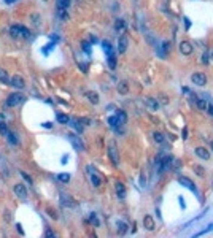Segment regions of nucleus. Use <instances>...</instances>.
<instances>
[{"label": "nucleus", "mask_w": 213, "mask_h": 238, "mask_svg": "<svg viewBox=\"0 0 213 238\" xmlns=\"http://www.w3.org/2000/svg\"><path fill=\"white\" fill-rule=\"evenodd\" d=\"M145 183H146V180H145V175H142V180H140V184H142V186H145Z\"/></svg>", "instance_id": "56"}, {"label": "nucleus", "mask_w": 213, "mask_h": 238, "mask_svg": "<svg viewBox=\"0 0 213 238\" xmlns=\"http://www.w3.org/2000/svg\"><path fill=\"white\" fill-rule=\"evenodd\" d=\"M181 92H184V94H189L191 91H189V88H188V86H183V88H181Z\"/></svg>", "instance_id": "52"}, {"label": "nucleus", "mask_w": 213, "mask_h": 238, "mask_svg": "<svg viewBox=\"0 0 213 238\" xmlns=\"http://www.w3.org/2000/svg\"><path fill=\"white\" fill-rule=\"evenodd\" d=\"M194 172H196V173H197V175L201 176V178H202L203 175H205V172H203V168H202L201 165H196V167H194Z\"/></svg>", "instance_id": "41"}, {"label": "nucleus", "mask_w": 213, "mask_h": 238, "mask_svg": "<svg viewBox=\"0 0 213 238\" xmlns=\"http://www.w3.org/2000/svg\"><path fill=\"white\" fill-rule=\"evenodd\" d=\"M49 38L53 40V42H56V43L59 42V40H61V38H59V35H54V34H53V35H49Z\"/></svg>", "instance_id": "51"}, {"label": "nucleus", "mask_w": 213, "mask_h": 238, "mask_svg": "<svg viewBox=\"0 0 213 238\" xmlns=\"http://www.w3.org/2000/svg\"><path fill=\"white\" fill-rule=\"evenodd\" d=\"M10 83H11V86H13V88H16V89H24V86H26L24 80H22V76H18V75L11 76Z\"/></svg>", "instance_id": "9"}, {"label": "nucleus", "mask_w": 213, "mask_h": 238, "mask_svg": "<svg viewBox=\"0 0 213 238\" xmlns=\"http://www.w3.org/2000/svg\"><path fill=\"white\" fill-rule=\"evenodd\" d=\"M205 110H207V113L213 118V105H212V103H207V108H205Z\"/></svg>", "instance_id": "49"}, {"label": "nucleus", "mask_w": 213, "mask_h": 238, "mask_svg": "<svg viewBox=\"0 0 213 238\" xmlns=\"http://www.w3.org/2000/svg\"><path fill=\"white\" fill-rule=\"evenodd\" d=\"M46 211H48V213L51 214V218H53V219H57V218H59L57 211H53V210H51V208H48V210H46Z\"/></svg>", "instance_id": "46"}, {"label": "nucleus", "mask_w": 213, "mask_h": 238, "mask_svg": "<svg viewBox=\"0 0 213 238\" xmlns=\"http://www.w3.org/2000/svg\"><path fill=\"white\" fill-rule=\"evenodd\" d=\"M108 67L112 68V70H115V68H116V57L115 56H108Z\"/></svg>", "instance_id": "33"}, {"label": "nucleus", "mask_w": 213, "mask_h": 238, "mask_svg": "<svg viewBox=\"0 0 213 238\" xmlns=\"http://www.w3.org/2000/svg\"><path fill=\"white\" fill-rule=\"evenodd\" d=\"M143 227H145L146 230H150V232L154 230V219H153V216L146 214V216L143 218Z\"/></svg>", "instance_id": "10"}, {"label": "nucleus", "mask_w": 213, "mask_h": 238, "mask_svg": "<svg viewBox=\"0 0 213 238\" xmlns=\"http://www.w3.org/2000/svg\"><path fill=\"white\" fill-rule=\"evenodd\" d=\"M108 124L112 126V127H116V126H119V121H118L116 114H115V116H110V118H108Z\"/></svg>", "instance_id": "34"}, {"label": "nucleus", "mask_w": 213, "mask_h": 238, "mask_svg": "<svg viewBox=\"0 0 213 238\" xmlns=\"http://www.w3.org/2000/svg\"><path fill=\"white\" fill-rule=\"evenodd\" d=\"M194 153H196L197 157L203 159V161H208V159H210V153H208L205 148H202V146H197V148L194 149Z\"/></svg>", "instance_id": "11"}, {"label": "nucleus", "mask_w": 213, "mask_h": 238, "mask_svg": "<svg viewBox=\"0 0 213 238\" xmlns=\"http://www.w3.org/2000/svg\"><path fill=\"white\" fill-rule=\"evenodd\" d=\"M19 173H21V176L24 178V180H26L27 183H30V184H32V178H30L29 175H27V173H24V172H19Z\"/></svg>", "instance_id": "47"}, {"label": "nucleus", "mask_w": 213, "mask_h": 238, "mask_svg": "<svg viewBox=\"0 0 213 238\" xmlns=\"http://www.w3.org/2000/svg\"><path fill=\"white\" fill-rule=\"evenodd\" d=\"M212 59H213V51H212Z\"/></svg>", "instance_id": "60"}, {"label": "nucleus", "mask_w": 213, "mask_h": 238, "mask_svg": "<svg viewBox=\"0 0 213 238\" xmlns=\"http://www.w3.org/2000/svg\"><path fill=\"white\" fill-rule=\"evenodd\" d=\"M153 138H154V141L157 145H162L165 141V137H164L162 132H154V134H153Z\"/></svg>", "instance_id": "21"}, {"label": "nucleus", "mask_w": 213, "mask_h": 238, "mask_svg": "<svg viewBox=\"0 0 213 238\" xmlns=\"http://www.w3.org/2000/svg\"><path fill=\"white\" fill-rule=\"evenodd\" d=\"M16 229L19 230V233H21V235H24V230H22V226H21V224H16Z\"/></svg>", "instance_id": "53"}, {"label": "nucleus", "mask_w": 213, "mask_h": 238, "mask_svg": "<svg viewBox=\"0 0 213 238\" xmlns=\"http://www.w3.org/2000/svg\"><path fill=\"white\" fill-rule=\"evenodd\" d=\"M183 21H184V24H186V26H184V29H186V30H189V29H191V21H189L186 16L183 18Z\"/></svg>", "instance_id": "48"}, {"label": "nucleus", "mask_w": 213, "mask_h": 238, "mask_svg": "<svg viewBox=\"0 0 213 238\" xmlns=\"http://www.w3.org/2000/svg\"><path fill=\"white\" fill-rule=\"evenodd\" d=\"M10 35L13 38H19L21 37V30H19V24H13L10 29Z\"/></svg>", "instance_id": "19"}, {"label": "nucleus", "mask_w": 213, "mask_h": 238, "mask_svg": "<svg viewBox=\"0 0 213 238\" xmlns=\"http://www.w3.org/2000/svg\"><path fill=\"white\" fill-rule=\"evenodd\" d=\"M210 64V54H208V51H205L202 54V65H208Z\"/></svg>", "instance_id": "37"}, {"label": "nucleus", "mask_w": 213, "mask_h": 238, "mask_svg": "<svg viewBox=\"0 0 213 238\" xmlns=\"http://www.w3.org/2000/svg\"><path fill=\"white\" fill-rule=\"evenodd\" d=\"M0 81H2V83H10V78H8V73L3 70V68H0Z\"/></svg>", "instance_id": "28"}, {"label": "nucleus", "mask_w": 213, "mask_h": 238, "mask_svg": "<svg viewBox=\"0 0 213 238\" xmlns=\"http://www.w3.org/2000/svg\"><path fill=\"white\" fill-rule=\"evenodd\" d=\"M68 121H70V119H68L67 114H62V113L57 114V122H61V124H68Z\"/></svg>", "instance_id": "30"}, {"label": "nucleus", "mask_w": 213, "mask_h": 238, "mask_svg": "<svg viewBox=\"0 0 213 238\" xmlns=\"http://www.w3.org/2000/svg\"><path fill=\"white\" fill-rule=\"evenodd\" d=\"M68 124H70L76 132H80V134H81L83 130H84V126H83L81 122H80V119H70V121H68Z\"/></svg>", "instance_id": "15"}, {"label": "nucleus", "mask_w": 213, "mask_h": 238, "mask_svg": "<svg viewBox=\"0 0 213 238\" xmlns=\"http://www.w3.org/2000/svg\"><path fill=\"white\" fill-rule=\"evenodd\" d=\"M59 199H61V203L64 207H70V208L75 207V200H73L70 195H67L65 192H61V197H59Z\"/></svg>", "instance_id": "8"}, {"label": "nucleus", "mask_w": 213, "mask_h": 238, "mask_svg": "<svg viewBox=\"0 0 213 238\" xmlns=\"http://www.w3.org/2000/svg\"><path fill=\"white\" fill-rule=\"evenodd\" d=\"M127 46H129V38L127 35H121L118 40V53L119 54H124L127 51Z\"/></svg>", "instance_id": "6"}, {"label": "nucleus", "mask_w": 213, "mask_h": 238, "mask_svg": "<svg viewBox=\"0 0 213 238\" xmlns=\"http://www.w3.org/2000/svg\"><path fill=\"white\" fill-rule=\"evenodd\" d=\"M24 95L19 94V92H13L8 95V99H7V107H18L19 103L24 102Z\"/></svg>", "instance_id": "2"}, {"label": "nucleus", "mask_w": 213, "mask_h": 238, "mask_svg": "<svg viewBox=\"0 0 213 238\" xmlns=\"http://www.w3.org/2000/svg\"><path fill=\"white\" fill-rule=\"evenodd\" d=\"M208 232H213V224H210V226H207L203 230H201V232H197L194 237H201V235H205V233H208Z\"/></svg>", "instance_id": "32"}, {"label": "nucleus", "mask_w": 213, "mask_h": 238, "mask_svg": "<svg viewBox=\"0 0 213 238\" xmlns=\"http://www.w3.org/2000/svg\"><path fill=\"white\" fill-rule=\"evenodd\" d=\"M70 0H57V10H67L70 7Z\"/></svg>", "instance_id": "25"}, {"label": "nucleus", "mask_w": 213, "mask_h": 238, "mask_svg": "<svg viewBox=\"0 0 213 238\" xmlns=\"http://www.w3.org/2000/svg\"><path fill=\"white\" fill-rule=\"evenodd\" d=\"M116 118L119 121V126H123V124H126V122H127V114H126L124 110H116Z\"/></svg>", "instance_id": "18"}, {"label": "nucleus", "mask_w": 213, "mask_h": 238, "mask_svg": "<svg viewBox=\"0 0 213 238\" xmlns=\"http://www.w3.org/2000/svg\"><path fill=\"white\" fill-rule=\"evenodd\" d=\"M57 15H59V18H61V19H67V18H68L67 10H57Z\"/></svg>", "instance_id": "42"}, {"label": "nucleus", "mask_w": 213, "mask_h": 238, "mask_svg": "<svg viewBox=\"0 0 213 238\" xmlns=\"http://www.w3.org/2000/svg\"><path fill=\"white\" fill-rule=\"evenodd\" d=\"M178 183H180V184H181L183 187H186V189H189L191 192H194V194H197V187H196V184H194L191 180H189V178L181 176V178L178 180Z\"/></svg>", "instance_id": "5"}, {"label": "nucleus", "mask_w": 213, "mask_h": 238, "mask_svg": "<svg viewBox=\"0 0 213 238\" xmlns=\"http://www.w3.org/2000/svg\"><path fill=\"white\" fill-rule=\"evenodd\" d=\"M212 149H213V143H212Z\"/></svg>", "instance_id": "61"}, {"label": "nucleus", "mask_w": 213, "mask_h": 238, "mask_svg": "<svg viewBox=\"0 0 213 238\" xmlns=\"http://www.w3.org/2000/svg\"><path fill=\"white\" fill-rule=\"evenodd\" d=\"M43 127H45V129H51V122H45Z\"/></svg>", "instance_id": "57"}, {"label": "nucleus", "mask_w": 213, "mask_h": 238, "mask_svg": "<svg viewBox=\"0 0 213 238\" xmlns=\"http://www.w3.org/2000/svg\"><path fill=\"white\" fill-rule=\"evenodd\" d=\"M89 222L92 224V226H95V227L100 226V222H99V219H97V214H95V213H91V214H89Z\"/></svg>", "instance_id": "29"}, {"label": "nucleus", "mask_w": 213, "mask_h": 238, "mask_svg": "<svg viewBox=\"0 0 213 238\" xmlns=\"http://www.w3.org/2000/svg\"><path fill=\"white\" fill-rule=\"evenodd\" d=\"M15 194L19 197V199H26L27 197V189L24 184H21V183H18V184L15 186Z\"/></svg>", "instance_id": "12"}, {"label": "nucleus", "mask_w": 213, "mask_h": 238, "mask_svg": "<svg viewBox=\"0 0 213 238\" xmlns=\"http://www.w3.org/2000/svg\"><path fill=\"white\" fill-rule=\"evenodd\" d=\"M108 157H110V161H112L113 167L119 165V153H118V148H116V143H115V141H112L110 146H108Z\"/></svg>", "instance_id": "1"}, {"label": "nucleus", "mask_w": 213, "mask_h": 238, "mask_svg": "<svg viewBox=\"0 0 213 238\" xmlns=\"http://www.w3.org/2000/svg\"><path fill=\"white\" fill-rule=\"evenodd\" d=\"M169 51H170V42H164V43H162V49H159V56H161V57H165Z\"/></svg>", "instance_id": "22"}, {"label": "nucleus", "mask_w": 213, "mask_h": 238, "mask_svg": "<svg viewBox=\"0 0 213 238\" xmlns=\"http://www.w3.org/2000/svg\"><path fill=\"white\" fill-rule=\"evenodd\" d=\"M80 122H81L83 126H91V124H92V121H91V119H87V118H81Z\"/></svg>", "instance_id": "44"}, {"label": "nucleus", "mask_w": 213, "mask_h": 238, "mask_svg": "<svg viewBox=\"0 0 213 238\" xmlns=\"http://www.w3.org/2000/svg\"><path fill=\"white\" fill-rule=\"evenodd\" d=\"M180 205H181V207L184 208V200H183V197H180Z\"/></svg>", "instance_id": "59"}, {"label": "nucleus", "mask_w": 213, "mask_h": 238, "mask_svg": "<svg viewBox=\"0 0 213 238\" xmlns=\"http://www.w3.org/2000/svg\"><path fill=\"white\" fill-rule=\"evenodd\" d=\"M32 21L35 22V26H38V22H40V16H38V13H34V15H32Z\"/></svg>", "instance_id": "45"}, {"label": "nucleus", "mask_w": 213, "mask_h": 238, "mask_svg": "<svg viewBox=\"0 0 213 238\" xmlns=\"http://www.w3.org/2000/svg\"><path fill=\"white\" fill-rule=\"evenodd\" d=\"M178 49H180V53H181L183 56H191L192 51H194L192 45L189 42H181V43H180V46H178Z\"/></svg>", "instance_id": "7"}, {"label": "nucleus", "mask_w": 213, "mask_h": 238, "mask_svg": "<svg viewBox=\"0 0 213 238\" xmlns=\"http://www.w3.org/2000/svg\"><path fill=\"white\" fill-rule=\"evenodd\" d=\"M197 99H199V97H197V95L194 94V92H189V100H191V103H192V105H196Z\"/></svg>", "instance_id": "43"}, {"label": "nucleus", "mask_w": 213, "mask_h": 238, "mask_svg": "<svg viewBox=\"0 0 213 238\" xmlns=\"http://www.w3.org/2000/svg\"><path fill=\"white\" fill-rule=\"evenodd\" d=\"M7 140H8V143H10V145H18V143H19V140H18V137H16L15 132H8V134H7Z\"/></svg>", "instance_id": "23"}, {"label": "nucleus", "mask_w": 213, "mask_h": 238, "mask_svg": "<svg viewBox=\"0 0 213 238\" xmlns=\"http://www.w3.org/2000/svg\"><path fill=\"white\" fill-rule=\"evenodd\" d=\"M67 138H68V141H70V143L73 145V148H75L76 151H83V149H84V145H83V141L78 138L75 134H68Z\"/></svg>", "instance_id": "4"}, {"label": "nucleus", "mask_w": 213, "mask_h": 238, "mask_svg": "<svg viewBox=\"0 0 213 238\" xmlns=\"http://www.w3.org/2000/svg\"><path fill=\"white\" fill-rule=\"evenodd\" d=\"M196 107H197L199 110H205V108H207V102H205V100H202V99H197Z\"/></svg>", "instance_id": "38"}, {"label": "nucleus", "mask_w": 213, "mask_h": 238, "mask_svg": "<svg viewBox=\"0 0 213 238\" xmlns=\"http://www.w3.org/2000/svg\"><path fill=\"white\" fill-rule=\"evenodd\" d=\"M57 180L61 183H68V181H70V175H68V173H59Z\"/></svg>", "instance_id": "31"}, {"label": "nucleus", "mask_w": 213, "mask_h": 238, "mask_svg": "<svg viewBox=\"0 0 213 238\" xmlns=\"http://www.w3.org/2000/svg\"><path fill=\"white\" fill-rule=\"evenodd\" d=\"M80 68H81V70H83V72H86V70H87V67H86V64H80Z\"/></svg>", "instance_id": "55"}, {"label": "nucleus", "mask_w": 213, "mask_h": 238, "mask_svg": "<svg viewBox=\"0 0 213 238\" xmlns=\"http://www.w3.org/2000/svg\"><path fill=\"white\" fill-rule=\"evenodd\" d=\"M8 127H7V124H5V121H2L0 122V134H2L3 137H7V134H8Z\"/></svg>", "instance_id": "36"}, {"label": "nucleus", "mask_w": 213, "mask_h": 238, "mask_svg": "<svg viewBox=\"0 0 213 238\" xmlns=\"http://www.w3.org/2000/svg\"><path fill=\"white\" fill-rule=\"evenodd\" d=\"M45 235H46V237H49V238H53V237H56V233H54L53 230H51V229H46Z\"/></svg>", "instance_id": "50"}, {"label": "nucleus", "mask_w": 213, "mask_h": 238, "mask_svg": "<svg viewBox=\"0 0 213 238\" xmlns=\"http://www.w3.org/2000/svg\"><path fill=\"white\" fill-rule=\"evenodd\" d=\"M118 92L121 95H126L129 92V83L127 81H119L118 83Z\"/></svg>", "instance_id": "17"}, {"label": "nucleus", "mask_w": 213, "mask_h": 238, "mask_svg": "<svg viewBox=\"0 0 213 238\" xmlns=\"http://www.w3.org/2000/svg\"><path fill=\"white\" fill-rule=\"evenodd\" d=\"M145 105L148 108L151 110V111H156V110H159V102H157L156 99H151V97H148V99H145Z\"/></svg>", "instance_id": "13"}, {"label": "nucleus", "mask_w": 213, "mask_h": 238, "mask_svg": "<svg viewBox=\"0 0 213 238\" xmlns=\"http://www.w3.org/2000/svg\"><path fill=\"white\" fill-rule=\"evenodd\" d=\"M3 2H5V3H7V5H13V3H15V2H16V0H3Z\"/></svg>", "instance_id": "54"}, {"label": "nucleus", "mask_w": 213, "mask_h": 238, "mask_svg": "<svg viewBox=\"0 0 213 238\" xmlns=\"http://www.w3.org/2000/svg\"><path fill=\"white\" fill-rule=\"evenodd\" d=\"M191 81L196 86H205L207 84V75H205V73H202V72H196V73H192Z\"/></svg>", "instance_id": "3"}, {"label": "nucleus", "mask_w": 213, "mask_h": 238, "mask_svg": "<svg viewBox=\"0 0 213 238\" xmlns=\"http://www.w3.org/2000/svg\"><path fill=\"white\" fill-rule=\"evenodd\" d=\"M53 46H54V45H53V43H49V45H46V46L41 48V51H43L45 56H48V54H49V49H53Z\"/></svg>", "instance_id": "40"}, {"label": "nucleus", "mask_w": 213, "mask_h": 238, "mask_svg": "<svg viewBox=\"0 0 213 238\" xmlns=\"http://www.w3.org/2000/svg\"><path fill=\"white\" fill-rule=\"evenodd\" d=\"M116 227H118V233H119V235H126V233H127V224L126 222L118 221Z\"/></svg>", "instance_id": "20"}, {"label": "nucleus", "mask_w": 213, "mask_h": 238, "mask_svg": "<svg viewBox=\"0 0 213 238\" xmlns=\"http://www.w3.org/2000/svg\"><path fill=\"white\" fill-rule=\"evenodd\" d=\"M89 172H91V183H92V184H94V186L97 187V186L100 184V180H99V176H97L95 173H92V168H91V167H89Z\"/></svg>", "instance_id": "26"}, {"label": "nucleus", "mask_w": 213, "mask_h": 238, "mask_svg": "<svg viewBox=\"0 0 213 238\" xmlns=\"http://www.w3.org/2000/svg\"><path fill=\"white\" fill-rule=\"evenodd\" d=\"M19 30H21V37H24V38H30V32H29V29H27L26 26L19 24Z\"/></svg>", "instance_id": "27"}, {"label": "nucleus", "mask_w": 213, "mask_h": 238, "mask_svg": "<svg viewBox=\"0 0 213 238\" xmlns=\"http://www.w3.org/2000/svg\"><path fill=\"white\" fill-rule=\"evenodd\" d=\"M89 43H97V38H95V37H91V40H89Z\"/></svg>", "instance_id": "58"}, {"label": "nucleus", "mask_w": 213, "mask_h": 238, "mask_svg": "<svg viewBox=\"0 0 213 238\" xmlns=\"http://www.w3.org/2000/svg\"><path fill=\"white\" fill-rule=\"evenodd\" d=\"M81 46H83V51H84L86 54H91V43L83 42V43H81Z\"/></svg>", "instance_id": "39"}, {"label": "nucleus", "mask_w": 213, "mask_h": 238, "mask_svg": "<svg viewBox=\"0 0 213 238\" xmlns=\"http://www.w3.org/2000/svg\"><path fill=\"white\" fill-rule=\"evenodd\" d=\"M126 27V22H124V19H116V22H115V29L116 30H121Z\"/></svg>", "instance_id": "35"}, {"label": "nucleus", "mask_w": 213, "mask_h": 238, "mask_svg": "<svg viewBox=\"0 0 213 238\" xmlns=\"http://www.w3.org/2000/svg\"><path fill=\"white\" fill-rule=\"evenodd\" d=\"M102 46H104V51H105V54H106V57H108V56H113L112 43H110V42H104V43H102Z\"/></svg>", "instance_id": "24"}, {"label": "nucleus", "mask_w": 213, "mask_h": 238, "mask_svg": "<svg viewBox=\"0 0 213 238\" xmlns=\"http://www.w3.org/2000/svg\"><path fill=\"white\" fill-rule=\"evenodd\" d=\"M86 99L89 100L92 105H97V103H99V94H97V92H92V91H87V92H86Z\"/></svg>", "instance_id": "16"}, {"label": "nucleus", "mask_w": 213, "mask_h": 238, "mask_svg": "<svg viewBox=\"0 0 213 238\" xmlns=\"http://www.w3.org/2000/svg\"><path fill=\"white\" fill-rule=\"evenodd\" d=\"M115 191H116V195L119 199H124L126 197V186L123 184V183L116 181V184H115Z\"/></svg>", "instance_id": "14"}]
</instances>
